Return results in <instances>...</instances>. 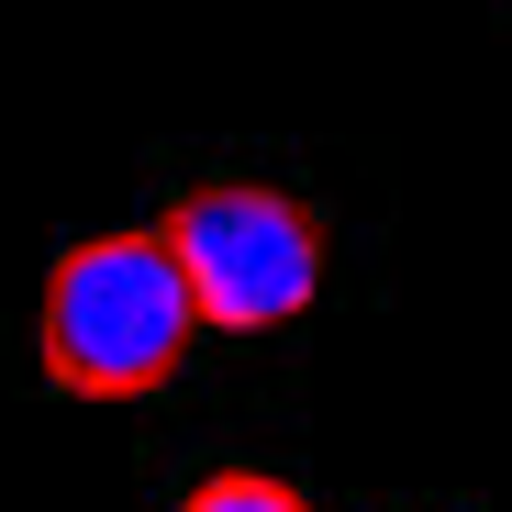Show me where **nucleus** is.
<instances>
[{
    "mask_svg": "<svg viewBox=\"0 0 512 512\" xmlns=\"http://www.w3.org/2000/svg\"><path fill=\"white\" fill-rule=\"evenodd\" d=\"M190 334H201V301L179 279L167 234H90L45 268V301H34V357L67 401H145L190 368Z\"/></svg>",
    "mask_w": 512,
    "mask_h": 512,
    "instance_id": "obj_1",
    "label": "nucleus"
},
{
    "mask_svg": "<svg viewBox=\"0 0 512 512\" xmlns=\"http://www.w3.org/2000/svg\"><path fill=\"white\" fill-rule=\"evenodd\" d=\"M212 334H290L323 290V212L268 179H201L156 212Z\"/></svg>",
    "mask_w": 512,
    "mask_h": 512,
    "instance_id": "obj_2",
    "label": "nucleus"
},
{
    "mask_svg": "<svg viewBox=\"0 0 512 512\" xmlns=\"http://www.w3.org/2000/svg\"><path fill=\"white\" fill-rule=\"evenodd\" d=\"M179 512H312L279 468H212V479H190V501Z\"/></svg>",
    "mask_w": 512,
    "mask_h": 512,
    "instance_id": "obj_3",
    "label": "nucleus"
}]
</instances>
